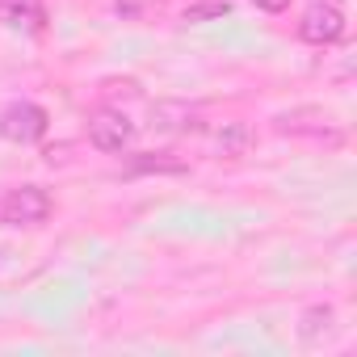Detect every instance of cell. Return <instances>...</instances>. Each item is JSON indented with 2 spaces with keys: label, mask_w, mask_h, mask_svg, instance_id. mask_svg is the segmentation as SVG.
I'll list each match as a JSON object with an SVG mask.
<instances>
[{
  "label": "cell",
  "mask_w": 357,
  "mask_h": 357,
  "mask_svg": "<svg viewBox=\"0 0 357 357\" xmlns=\"http://www.w3.org/2000/svg\"><path fill=\"white\" fill-rule=\"evenodd\" d=\"M0 219H5L9 227H38V223H47V219H51V198H47V190H38V185L13 190L5 202H0Z\"/></svg>",
  "instance_id": "6da1fadb"
},
{
  "label": "cell",
  "mask_w": 357,
  "mask_h": 357,
  "mask_svg": "<svg viewBox=\"0 0 357 357\" xmlns=\"http://www.w3.org/2000/svg\"><path fill=\"white\" fill-rule=\"evenodd\" d=\"M47 109L43 105H34V101H13L5 114H0V135H5L9 143H38L43 135H47Z\"/></svg>",
  "instance_id": "7a4b0ae2"
},
{
  "label": "cell",
  "mask_w": 357,
  "mask_h": 357,
  "mask_svg": "<svg viewBox=\"0 0 357 357\" xmlns=\"http://www.w3.org/2000/svg\"><path fill=\"white\" fill-rule=\"evenodd\" d=\"M130 139H135V122L122 114V109H97L93 118H89V143L97 147V151H126L130 147Z\"/></svg>",
  "instance_id": "3957f363"
},
{
  "label": "cell",
  "mask_w": 357,
  "mask_h": 357,
  "mask_svg": "<svg viewBox=\"0 0 357 357\" xmlns=\"http://www.w3.org/2000/svg\"><path fill=\"white\" fill-rule=\"evenodd\" d=\"M344 34V13L336 5H311L298 22V38L311 47H332Z\"/></svg>",
  "instance_id": "277c9868"
},
{
  "label": "cell",
  "mask_w": 357,
  "mask_h": 357,
  "mask_svg": "<svg viewBox=\"0 0 357 357\" xmlns=\"http://www.w3.org/2000/svg\"><path fill=\"white\" fill-rule=\"evenodd\" d=\"M278 130H282V135H311V139H328V143H336V139H340L336 122H332L324 109H290V114H282V118H278Z\"/></svg>",
  "instance_id": "5b68a950"
},
{
  "label": "cell",
  "mask_w": 357,
  "mask_h": 357,
  "mask_svg": "<svg viewBox=\"0 0 357 357\" xmlns=\"http://www.w3.org/2000/svg\"><path fill=\"white\" fill-rule=\"evenodd\" d=\"M0 22L9 30H26V34H43L47 30V9L38 0H0Z\"/></svg>",
  "instance_id": "8992f818"
},
{
  "label": "cell",
  "mask_w": 357,
  "mask_h": 357,
  "mask_svg": "<svg viewBox=\"0 0 357 357\" xmlns=\"http://www.w3.org/2000/svg\"><path fill=\"white\" fill-rule=\"evenodd\" d=\"M151 126L155 130H190V126H198V114L181 101H160L151 109Z\"/></svg>",
  "instance_id": "52a82bcc"
},
{
  "label": "cell",
  "mask_w": 357,
  "mask_h": 357,
  "mask_svg": "<svg viewBox=\"0 0 357 357\" xmlns=\"http://www.w3.org/2000/svg\"><path fill=\"white\" fill-rule=\"evenodd\" d=\"M252 143H257V135H252L248 122H223V130L215 135V151L219 155H244Z\"/></svg>",
  "instance_id": "ba28073f"
},
{
  "label": "cell",
  "mask_w": 357,
  "mask_h": 357,
  "mask_svg": "<svg viewBox=\"0 0 357 357\" xmlns=\"http://www.w3.org/2000/svg\"><path fill=\"white\" fill-rule=\"evenodd\" d=\"M336 328V311L332 307H311V311H303V324H298V332H303V340L307 344H315L319 336H328Z\"/></svg>",
  "instance_id": "9c48e42d"
},
{
  "label": "cell",
  "mask_w": 357,
  "mask_h": 357,
  "mask_svg": "<svg viewBox=\"0 0 357 357\" xmlns=\"http://www.w3.org/2000/svg\"><path fill=\"white\" fill-rule=\"evenodd\" d=\"M130 172H185V160H172V155H164V151H147V155H139L135 164H130Z\"/></svg>",
  "instance_id": "30bf717a"
},
{
  "label": "cell",
  "mask_w": 357,
  "mask_h": 357,
  "mask_svg": "<svg viewBox=\"0 0 357 357\" xmlns=\"http://www.w3.org/2000/svg\"><path fill=\"white\" fill-rule=\"evenodd\" d=\"M231 13V0H198V5L185 9V22H215Z\"/></svg>",
  "instance_id": "8fae6325"
},
{
  "label": "cell",
  "mask_w": 357,
  "mask_h": 357,
  "mask_svg": "<svg viewBox=\"0 0 357 357\" xmlns=\"http://www.w3.org/2000/svg\"><path fill=\"white\" fill-rule=\"evenodd\" d=\"M252 5L265 13H282V9H290V0H252Z\"/></svg>",
  "instance_id": "7c38bea8"
}]
</instances>
